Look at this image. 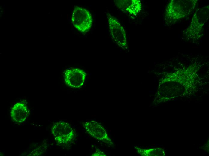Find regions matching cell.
<instances>
[{
  "label": "cell",
  "instance_id": "obj_1",
  "mask_svg": "<svg viewBox=\"0 0 209 156\" xmlns=\"http://www.w3.org/2000/svg\"><path fill=\"white\" fill-rule=\"evenodd\" d=\"M196 0H171L166 10V23L171 24L186 16L192 11L196 5Z\"/></svg>",
  "mask_w": 209,
  "mask_h": 156
},
{
  "label": "cell",
  "instance_id": "obj_2",
  "mask_svg": "<svg viewBox=\"0 0 209 156\" xmlns=\"http://www.w3.org/2000/svg\"><path fill=\"white\" fill-rule=\"evenodd\" d=\"M71 20L74 26L82 33L88 32L92 23L90 13L86 9L77 6H75L73 10Z\"/></svg>",
  "mask_w": 209,
  "mask_h": 156
},
{
  "label": "cell",
  "instance_id": "obj_3",
  "mask_svg": "<svg viewBox=\"0 0 209 156\" xmlns=\"http://www.w3.org/2000/svg\"><path fill=\"white\" fill-rule=\"evenodd\" d=\"M51 131L55 140L61 144L69 143L74 136V131L71 125L63 121L54 123L52 126Z\"/></svg>",
  "mask_w": 209,
  "mask_h": 156
},
{
  "label": "cell",
  "instance_id": "obj_4",
  "mask_svg": "<svg viewBox=\"0 0 209 156\" xmlns=\"http://www.w3.org/2000/svg\"><path fill=\"white\" fill-rule=\"evenodd\" d=\"M110 34L112 39L120 46L125 48L127 39L123 27L118 20L110 14H107Z\"/></svg>",
  "mask_w": 209,
  "mask_h": 156
},
{
  "label": "cell",
  "instance_id": "obj_5",
  "mask_svg": "<svg viewBox=\"0 0 209 156\" xmlns=\"http://www.w3.org/2000/svg\"><path fill=\"white\" fill-rule=\"evenodd\" d=\"M86 74L78 68L69 69L64 71L65 81L66 85L74 88L81 87L85 82Z\"/></svg>",
  "mask_w": 209,
  "mask_h": 156
},
{
  "label": "cell",
  "instance_id": "obj_6",
  "mask_svg": "<svg viewBox=\"0 0 209 156\" xmlns=\"http://www.w3.org/2000/svg\"><path fill=\"white\" fill-rule=\"evenodd\" d=\"M84 125L86 131L93 138L109 145L113 144L104 128L96 122L88 121Z\"/></svg>",
  "mask_w": 209,
  "mask_h": 156
},
{
  "label": "cell",
  "instance_id": "obj_7",
  "mask_svg": "<svg viewBox=\"0 0 209 156\" xmlns=\"http://www.w3.org/2000/svg\"><path fill=\"white\" fill-rule=\"evenodd\" d=\"M28 108L24 102H19L12 107L10 111L12 120L15 122L20 123L24 122L29 115Z\"/></svg>",
  "mask_w": 209,
  "mask_h": 156
},
{
  "label": "cell",
  "instance_id": "obj_8",
  "mask_svg": "<svg viewBox=\"0 0 209 156\" xmlns=\"http://www.w3.org/2000/svg\"><path fill=\"white\" fill-rule=\"evenodd\" d=\"M116 4L119 9L130 14L136 16L141 10L142 5L140 0H116Z\"/></svg>",
  "mask_w": 209,
  "mask_h": 156
},
{
  "label": "cell",
  "instance_id": "obj_9",
  "mask_svg": "<svg viewBox=\"0 0 209 156\" xmlns=\"http://www.w3.org/2000/svg\"><path fill=\"white\" fill-rule=\"evenodd\" d=\"M92 156H106V155L100 150L97 149L95 153L92 154Z\"/></svg>",
  "mask_w": 209,
  "mask_h": 156
}]
</instances>
